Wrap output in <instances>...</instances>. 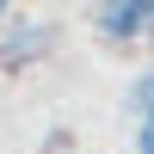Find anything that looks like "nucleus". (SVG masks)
Instances as JSON below:
<instances>
[{
	"label": "nucleus",
	"instance_id": "f257e3e1",
	"mask_svg": "<svg viewBox=\"0 0 154 154\" xmlns=\"http://www.w3.org/2000/svg\"><path fill=\"white\" fill-rule=\"evenodd\" d=\"M154 19V0H99V25H105V37H130L136 25Z\"/></svg>",
	"mask_w": 154,
	"mask_h": 154
},
{
	"label": "nucleus",
	"instance_id": "f03ea898",
	"mask_svg": "<svg viewBox=\"0 0 154 154\" xmlns=\"http://www.w3.org/2000/svg\"><path fill=\"white\" fill-rule=\"evenodd\" d=\"M136 111H142V130H136V154H154V80H142V93H136Z\"/></svg>",
	"mask_w": 154,
	"mask_h": 154
},
{
	"label": "nucleus",
	"instance_id": "7ed1b4c3",
	"mask_svg": "<svg viewBox=\"0 0 154 154\" xmlns=\"http://www.w3.org/2000/svg\"><path fill=\"white\" fill-rule=\"evenodd\" d=\"M0 6H6V0H0Z\"/></svg>",
	"mask_w": 154,
	"mask_h": 154
}]
</instances>
